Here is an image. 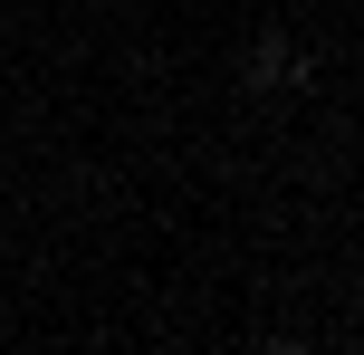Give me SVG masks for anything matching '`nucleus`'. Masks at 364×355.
Returning a JSON list of instances; mask_svg holds the SVG:
<instances>
[{"instance_id":"1","label":"nucleus","mask_w":364,"mask_h":355,"mask_svg":"<svg viewBox=\"0 0 364 355\" xmlns=\"http://www.w3.org/2000/svg\"><path fill=\"white\" fill-rule=\"evenodd\" d=\"M278 77H297V87H307V58H297L278 29H259V38H250V58H240V87H250V96H269Z\"/></svg>"},{"instance_id":"2","label":"nucleus","mask_w":364,"mask_h":355,"mask_svg":"<svg viewBox=\"0 0 364 355\" xmlns=\"http://www.w3.org/2000/svg\"><path fill=\"white\" fill-rule=\"evenodd\" d=\"M269 355H316V346H297V337H278V346H269Z\"/></svg>"}]
</instances>
